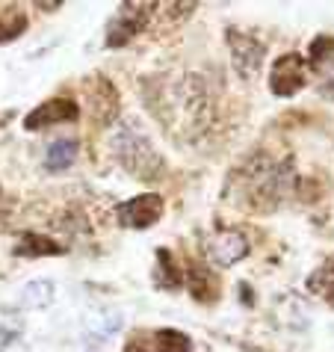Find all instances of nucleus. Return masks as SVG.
<instances>
[{
	"label": "nucleus",
	"mask_w": 334,
	"mask_h": 352,
	"mask_svg": "<svg viewBox=\"0 0 334 352\" xmlns=\"http://www.w3.org/2000/svg\"><path fill=\"white\" fill-rule=\"evenodd\" d=\"M110 145H113L115 160H119L133 178L154 181V178H160L166 169V160H163V154L157 151V145L151 142V136L131 119L115 128Z\"/></svg>",
	"instance_id": "1"
},
{
	"label": "nucleus",
	"mask_w": 334,
	"mask_h": 352,
	"mask_svg": "<svg viewBox=\"0 0 334 352\" xmlns=\"http://www.w3.org/2000/svg\"><path fill=\"white\" fill-rule=\"evenodd\" d=\"M154 12V3H124L119 12L113 15L110 27H107V47H124L133 42V36L142 33Z\"/></svg>",
	"instance_id": "2"
},
{
	"label": "nucleus",
	"mask_w": 334,
	"mask_h": 352,
	"mask_svg": "<svg viewBox=\"0 0 334 352\" xmlns=\"http://www.w3.org/2000/svg\"><path fill=\"white\" fill-rule=\"evenodd\" d=\"M163 208H166V201L160 192H142V195H136V199L119 204V208H115V219H119V225H124V228L142 231V228H151V225L160 222Z\"/></svg>",
	"instance_id": "3"
},
{
	"label": "nucleus",
	"mask_w": 334,
	"mask_h": 352,
	"mask_svg": "<svg viewBox=\"0 0 334 352\" xmlns=\"http://www.w3.org/2000/svg\"><path fill=\"white\" fill-rule=\"evenodd\" d=\"M308 83V63L302 54H284L275 60L269 72V89L278 98H290L302 92V86Z\"/></svg>",
	"instance_id": "4"
},
{
	"label": "nucleus",
	"mask_w": 334,
	"mask_h": 352,
	"mask_svg": "<svg viewBox=\"0 0 334 352\" xmlns=\"http://www.w3.org/2000/svg\"><path fill=\"white\" fill-rule=\"evenodd\" d=\"M204 255L216 267H234L237 261L249 255V240L237 228H222L204 240Z\"/></svg>",
	"instance_id": "5"
},
{
	"label": "nucleus",
	"mask_w": 334,
	"mask_h": 352,
	"mask_svg": "<svg viewBox=\"0 0 334 352\" xmlns=\"http://www.w3.org/2000/svg\"><path fill=\"white\" fill-rule=\"evenodd\" d=\"M83 98H86V104H89V113L95 122H101V124L115 122V116H119V92H115V86L107 80V77H101V74L86 77Z\"/></svg>",
	"instance_id": "6"
},
{
	"label": "nucleus",
	"mask_w": 334,
	"mask_h": 352,
	"mask_svg": "<svg viewBox=\"0 0 334 352\" xmlns=\"http://www.w3.org/2000/svg\"><path fill=\"white\" fill-rule=\"evenodd\" d=\"M80 116V107H77L74 98H47L45 104H38L36 110H30L24 116V131H42L51 128V124H65L74 122Z\"/></svg>",
	"instance_id": "7"
},
{
	"label": "nucleus",
	"mask_w": 334,
	"mask_h": 352,
	"mask_svg": "<svg viewBox=\"0 0 334 352\" xmlns=\"http://www.w3.org/2000/svg\"><path fill=\"white\" fill-rule=\"evenodd\" d=\"M228 45H231V56H234V65L243 77H254L263 65V42H258L254 36L249 33H237V30H228Z\"/></svg>",
	"instance_id": "8"
},
{
	"label": "nucleus",
	"mask_w": 334,
	"mask_h": 352,
	"mask_svg": "<svg viewBox=\"0 0 334 352\" xmlns=\"http://www.w3.org/2000/svg\"><path fill=\"white\" fill-rule=\"evenodd\" d=\"M186 290L195 302L201 305H213L219 299V278L213 276V270L201 261H190L186 263Z\"/></svg>",
	"instance_id": "9"
},
{
	"label": "nucleus",
	"mask_w": 334,
	"mask_h": 352,
	"mask_svg": "<svg viewBox=\"0 0 334 352\" xmlns=\"http://www.w3.org/2000/svg\"><path fill=\"white\" fill-rule=\"evenodd\" d=\"M15 255L18 258H47V255H63V246L56 240H51V237H45V234H24L21 240L15 243Z\"/></svg>",
	"instance_id": "10"
},
{
	"label": "nucleus",
	"mask_w": 334,
	"mask_h": 352,
	"mask_svg": "<svg viewBox=\"0 0 334 352\" xmlns=\"http://www.w3.org/2000/svg\"><path fill=\"white\" fill-rule=\"evenodd\" d=\"M154 281L163 290H178L183 287V272L175 263V255L169 249H157V270H154Z\"/></svg>",
	"instance_id": "11"
},
{
	"label": "nucleus",
	"mask_w": 334,
	"mask_h": 352,
	"mask_svg": "<svg viewBox=\"0 0 334 352\" xmlns=\"http://www.w3.org/2000/svg\"><path fill=\"white\" fill-rule=\"evenodd\" d=\"M308 287L313 296H320L322 302H329V305L334 308V258H329L326 263H320L317 270L308 276Z\"/></svg>",
	"instance_id": "12"
},
{
	"label": "nucleus",
	"mask_w": 334,
	"mask_h": 352,
	"mask_svg": "<svg viewBox=\"0 0 334 352\" xmlns=\"http://www.w3.org/2000/svg\"><path fill=\"white\" fill-rule=\"evenodd\" d=\"M77 157V142L74 140H56L47 145L45 154V169L47 172H65Z\"/></svg>",
	"instance_id": "13"
},
{
	"label": "nucleus",
	"mask_w": 334,
	"mask_h": 352,
	"mask_svg": "<svg viewBox=\"0 0 334 352\" xmlns=\"http://www.w3.org/2000/svg\"><path fill=\"white\" fill-rule=\"evenodd\" d=\"M21 302L27 308H47L54 302V281L36 278V281H30V285H24Z\"/></svg>",
	"instance_id": "14"
},
{
	"label": "nucleus",
	"mask_w": 334,
	"mask_h": 352,
	"mask_svg": "<svg viewBox=\"0 0 334 352\" xmlns=\"http://www.w3.org/2000/svg\"><path fill=\"white\" fill-rule=\"evenodd\" d=\"M154 352H192V340L178 329L154 331Z\"/></svg>",
	"instance_id": "15"
},
{
	"label": "nucleus",
	"mask_w": 334,
	"mask_h": 352,
	"mask_svg": "<svg viewBox=\"0 0 334 352\" xmlns=\"http://www.w3.org/2000/svg\"><path fill=\"white\" fill-rule=\"evenodd\" d=\"M27 30V15L21 9H6L0 12V42H12Z\"/></svg>",
	"instance_id": "16"
},
{
	"label": "nucleus",
	"mask_w": 334,
	"mask_h": 352,
	"mask_svg": "<svg viewBox=\"0 0 334 352\" xmlns=\"http://www.w3.org/2000/svg\"><path fill=\"white\" fill-rule=\"evenodd\" d=\"M334 56V38L331 36H317L311 42V47H308V65H313V68H320L326 60H331Z\"/></svg>",
	"instance_id": "17"
},
{
	"label": "nucleus",
	"mask_w": 334,
	"mask_h": 352,
	"mask_svg": "<svg viewBox=\"0 0 334 352\" xmlns=\"http://www.w3.org/2000/svg\"><path fill=\"white\" fill-rule=\"evenodd\" d=\"M0 352H30V346H27L18 335H9V338L3 340V346H0Z\"/></svg>",
	"instance_id": "18"
}]
</instances>
